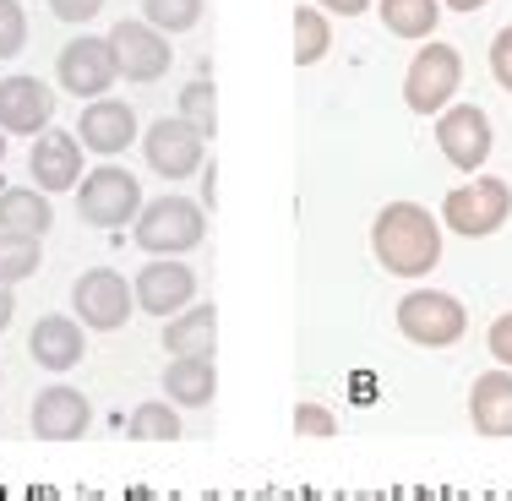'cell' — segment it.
I'll use <instances>...</instances> for the list:
<instances>
[{"label":"cell","instance_id":"cell-7","mask_svg":"<svg viewBox=\"0 0 512 501\" xmlns=\"http://www.w3.org/2000/svg\"><path fill=\"white\" fill-rule=\"evenodd\" d=\"M71 311H77L82 327H93V333H115V327H126V316L137 311V295H131V284L115 267H88V273L71 284Z\"/></svg>","mask_w":512,"mask_h":501},{"label":"cell","instance_id":"cell-28","mask_svg":"<svg viewBox=\"0 0 512 501\" xmlns=\"http://www.w3.org/2000/svg\"><path fill=\"white\" fill-rule=\"evenodd\" d=\"M28 44V11L17 0H0V60H17Z\"/></svg>","mask_w":512,"mask_h":501},{"label":"cell","instance_id":"cell-8","mask_svg":"<svg viewBox=\"0 0 512 501\" xmlns=\"http://www.w3.org/2000/svg\"><path fill=\"white\" fill-rule=\"evenodd\" d=\"M55 77H60V88L71 93V99H104L109 88L120 82V71H115V50H109V39H71L66 50H60L55 60Z\"/></svg>","mask_w":512,"mask_h":501},{"label":"cell","instance_id":"cell-3","mask_svg":"<svg viewBox=\"0 0 512 501\" xmlns=\"http://www.w3.org/2000/svg\"><path fill=\"white\" fill-rule=\"evenodd\" d=\"M442 218H447V229L463 235V240L496 235V229L512 218V186H507V180H496V175H474L469 186L447 191Z\"/></svg>","mask_w":512,"mask_h":501},{"label":"cell","instance_id":"cell-5","mask_svg":"<svg viewBox=\"0 0 512 501\" xmlns=\"http://www.w3.org/2000/svg\"><path fill=\"white\" fill-rule=\"evenodd\" d=\"M463 82V55L453 44H420V55L404 71V104L414 115H442Z\"/></svg>","mask_w":512,"mask_h":501},{"label":"cell","instance_id":"cell-13","mask_svg":"<svg viewBox=\"0 0 512 501\" xmlns=\"http://www.w3.org/2000/svg\"><path fill=\"white\" fill-rule=\"evenodd\" d=\"M55 120V93L39 77H6L0 82V131L6 137H39Z\"/></svg>","mask_w":512,"mask_h":501},{"label":"cell","instance_id":"cell-23","mask_svg":"<svg viewBox=\"0 0 512 501\" xmlns=\"http://www.w3.org/2000/svg\"><path fill=\"white\" fill-rule=\"evenodd\" d=\"M39 262H44L39 240L0 229V284H22V278H33V273H39Z\"/></svg>","mask_w":512,"mask_h":501},{"label":"cell","instance_id":"cell-25","mask_svg":"<svg viewBox=\"0 0 512 501\" xmlns=\"http://www.w3.org/2000/svg\"><path fill=\"white\" fill-rule=\"evenodd\" d=\"M126 436H137V442H175V436H180L175 403H142V409H131Z\"/></svg>","mask_w":512,"mask_h":501},{"label":"cell","instance_id":"cell-20","mask_svg":"<svg viewBox=\"0 0 512 501\" xmlns=\"http://www.w3.org/2000/svg\"><path fill=\"white\" fill-rule=\"evenodd\" d=\"M50 224H55L50 191H39V186H11V191H0V229L44 240V235H50Z\"/></svg>","mask_w":512,"mask_h":501},{"label":"cell","instance_id":"cell-35","mask_svg":"<svg viewBox=\"0 0 512 501\" xmlns=\"http://www.w3.org/2000/svg\"><path fill=\"white\" fill-rule=\"evenodd\" d=\"M453 11H480V6H491V0H447Z\"/></svg>","mask_w":512,"mask_h":501},{"label":"cell","instance_id":"cell-14","mask_svg":"<svg viewBox=\"0 0 512 501\" xmlns=\"http://www.w3.org/2000/svg\"><path fill=\"white\" fill-rule=\"evenodd\" d=\"M77 142L88 153H104V158L126 153L137 142V109L120 104V99H93L77 120Z\"/></svg>","mask_w":512,"mask_h":501},{"label":"cell","instance_id":"cell-17","mask_svg":"<svg viewBox=\"0 0 512 501\" xmlns=\"http://www.w3.org/2000/svg\"><path fill=\"white\" fill-rule=\"evenodd\" d=\"M469 420H474V431L480 436H512V371L502 365V371H485V376H474V387H469Z\"/></svg>","mask_w":512,"mask_h":501},{"label":"cell","instance_id":"cell-27","mask_svg":"<svg viewBox=\"0 0 512 501\" xmlns=\"http://www.w3.org/2000/svg\"><path fill=\"white\" fill-rule=\"evenodd\" d=\"M180 120H191L202 137H213V131H218V104H213V82H207V77H197L191 88H180Z\"/></svg>","mask_w":512,"mask_h":501},{"label":"cell","instance_id":"cell-16","mask_svg":"<svg viewBox=\"0 0 512 501\" xmlns=\"http://www.w3.org/2000/svg\"><path fill=\"white\" fill-rule=\"evenodd\" d=\"M33 186L39 191H71L82 186V142L77 131H44L39 142H33Z\"/></svg>","mask_w":512,"mask_h":501},{"label":"cell","instance_id":"cell-24","mask_svg":"<svg viewBox=\"0 0 512 501\" xmlns=\"http://www.w3.org/2000/svg\"><path fill=\"white\" fill-rule=\"evenodd\" d=\"M327 50H333V28L316 6H300L295 11V66H316Z\"/></svg>","mask_w":512,"mask_h":501},{"label":"cell","instance_id":"cell-19","mask_svg":"<svg viewBox=\"0 0 512 501\" xmlns=\"http://www.w3.org/2000/svg\"><path fill=\"white\" fill-rule=\"evenodd\" d=\"M164 393L180 409H207L213 403V354H175L164 365Z\"/></svg>","mask_w":512,"mask_h":501},{"label":"cell","instance_id":"cell-18","mask_svg":"<svg viewBox=\"0 0 512 501\" xmlns=\"http://www.w3.org/2000/svg\"><path fill=\"white\" fill-rule=\"evenodd\" d=\"M82 327L71 322V316H39L28 333V354L33 365H44V371H71V365H82Z\"/></svg>","mask_w":512,"mask_h":501},{"label":"cell","instance_id":"cell-11","mask_svg":"<svg viewBox=\"0 0 512 501\" xmlns=\"http://www.w3.org/2000/svg\"><path fill=\"white\" fill-rule=\"evenodd\" d=\"M436 148H442V158L453 169L474 175L491 158V120H485V109H474V104L442 109V120H436Z\"/></svg>","mask_w":512,"mask_h":501},{"label":"cell","instance_id":"cell-1","mask_svg":"<svg viewBox=\"0 0 512 501\" xmlns=\"http://www.w3.org/2000/svg\"><path fill=\"white\" fill-rule=\"evenodd\" d=\"M371 251L387 273L425 278L442 262V224H436L420 202H387L371 224Z\"/></svg>","mask_w":512,"mask_h":501},{"label":"cell","instance_id":"cell-6","mask_svg":"<svg viewBox=\"0 0 512 501\" xmlns=\"http://www.w3.org/2000/svg\"><path fill=\"white\" fill-rule=\"evenodd\" d=\"M77 213L88 218L93 229H126V224H137V213H142L137 175H126L120 164L93 169V175L77 186Z\"/></svg>","mask_w":512,"mask_h":501},{"label":"cell","instance_id":"cell-12","mask_svg":"<svg viewBox=\"0 0 512 501\" xmlns=\"http://www.w3.org/2000/svg\"><path fill=\"white\" fill-rule=\"evenodd\" d=\"M131 295H137V311L169 322V316H180L191 305V295H197V273H191L186 262H175V256H158V262H148L137 273Z\"/></svg>","mask_w":512,"mask_h":501},{"label":"cell","instance_id":"cell-36","mask_svg":"<svg viewBox=\"0 0 512 501\" xmlns=\"http://www.w3.org/2000/svg\"><path fill=\"white\" fill-rule=\"evenodd\" d=\"M0 158H6V131H0Z\"/></svg>","mask_w":512,"mask_h":501},{"label":"cell","instance_id":"cell-9","mask_svg":"<svg viewBox=\"0 0 512 501\" xmlns=\"http://www.w3.org/2000/svg\"><path fill=\"white\" fill-rule=\"evenodd\" d=\"M109 50H115V71L126 82H158L169 77V33H158L153 22H115L109 28Z\"/></svg>","mask_w":512,"mask_h":501},{"label":"cell","instance_id":"cell-4","mask_svg":"<svg viewBox=\"0 0 512 501\" xmlns=\"http://www.w3.org/2000/svg\"><path fill=\"white\" fill-rule=\"evenodd\" d=\"M398 333L420 349H447L469 333V311L442 289H414V295L398 300Z\"/></svg>","mask_w":512,"mask_h":501},{"label":"cell","instance_id":"cell-26","mask_svg":"<svg viewBox=\"0 0 512 501\" xmlns=\"http://www.w3.org/2000/svg\"><path fill=\"white\" fill-rule=\"evenodd\" d=\"M142 22L158 33H191L202 22V0H142Z\"/></svg>","mask_w":512,"mask_h":501},{"label":"cell","instance_id":"cell-22","mask_svg":"<svg viewBox=\"0 0 512 501\" xmlns=\"http://www.w3.org/2000/svg\"><path fill=\"white\" fill-rule=\"evenodd\" d=\"M376 11H382V28L398 39H431L436 17H442L436 0H376Z\"/></svg>","mask_w":512,"mask_h":501},{"label":"cell","instance_id":"cell-34","mask_svg":"<svg viewBox=\"0 0 512 501\" xmlns=\"http://www.w3.org/2000/svg\"><path fill=\"white\" fill-rule=\"evenodd\" d=\"M11 316H17V300H11V284H0V333L11 327Z\"/></svg>","mask_w":512,"mask_h":501},{"label":"cell","instance_id":"cell-30","mask_svg":"<svg viewBox=\"0 0 512 501\" xmlns=\"http://www.w3.org/2000/svg\"><path fill=\"white\" fill-rule=\"evenodd\" d=\"M491 77L512 93V28H502V33L491 39Z\"/></svg>","mask_w":512,"mask_h":501},{"label":"cell","instance_id":"cell-33","mask_svg":"<svg viewBox=\"0 0 512 501\" xmlns=\"http://www.w3.org/2000/svg\"><path fill=\"white\" fill-rule=\"evenodd\" d=\"M327 11H338V17H360L365 6H371V0H322Z\"/></svg>","mask_w":512,"mask_h":501},{"label":"cell","instance_id":"cell-10","mask_svg":"<svg viewBox=\"0 0 512 501\" xmlns=\"http://www.w3.org/2000/svg\"><path fill=\"white\" fill-rule=\"evenodd\" d=\"M202 131L191 126V120H153L148 131H142V153H148V169L153 175H164V180H186V175H197L202 169Z\"/></svg>","mask_w":512,"mask_h":501},{"label":"cell","instance_id":"cell-31","mask_svg":"<svg viewBox=\"0 0 512 501\" xmlns=\"http://www.w3.org/2000/svg\"><path fill=\"white\" fill-rule=\"evenodd\" d=\"M485 344H491V354H496V360H502L507 371H512V311H507V316H496V322H491V333H485Z\"/></svg>","mask_w":512,"mask_h":501},{"label":"cell","instance_id":"cell-2","mask_svg":"<svg viewBox=\"0 0 512 501\" xmlns=\"http://www.w3.org/2000/svg\"><path fill=\"white\" fill-rule=\"evenodd\" d=\"M137 246L148 256H186L207 240V218H202V202L191 197H158V202H142L137 224H131Z\"/></svg>","mask_w":512,"mask_h":501},{"label":"cell","instance_id":"cell-29","mask_svg":"<svg viewBox=\"0 0 512 501\" xmlns=\"http://www.w3.org/2000/svg\"><path fill=\"white\" fill-rule=\"evenodd\" d=\"M295 431L322 442V436H338V420H333V409H322V403H300V409H295Z\"/></svg>","mask_w":512,"mask_h":501},{"label":"cell","instance_id":"cell-32","mask_svg":"<svg viewBox=\"0 0 512 501\" xmlns=\"http://www.w3.org/2000/svg\"><path fill=\"white\" fill-rule=\"evenodd\" d=\"M50 11L60 22H93L104 11V0H50Z\"/></svg>","mask_w":512,"mask_h":501},{"label":"cell","instance_id":"cell-15","mask_svg":"<svg viewBox=\"0 0 512 501\" xmlns=\"http://www.w3.org/2000/svg\"><path fill=\"white\" fill-rule=\"evenodd\" d=\"M28 420H33V436H44V442H77V436L88 431L93 409H88V398H82L77 387L55 382V387H44V393L33 398Z\"/></svg>","mask_w":512,"mask_h":501},{"label":"cell","instance_id":"cell-21","mask_svg":"<svg viewBox=\"0 0 512 501\" xmlns=\"http://www.w3.org/2000/svg\"><path fill=\"white\" fill-rule=\"evenodd\" d=\"M213 327H218L213 305H186L180 316H169V322H164V349H175V354H213Z\"/></svg>","mask_w":512,"mask_h":501}]
</instances>
